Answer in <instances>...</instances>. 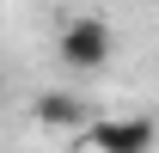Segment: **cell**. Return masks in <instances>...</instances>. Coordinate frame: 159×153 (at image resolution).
<instances>
[{
    "label": "cell",
    "mask_w": 159,
    "mask_h": 153,
    "mask_svg": "<svg viewBox=\"0 0 159 153\" xmlns=\"http://www.w3.org/2000/svg\"><path fill=\"white\" fill-rule=\"evenodd\" d=\"M31 116H37L43 129H80V123H86V104H80L74 92H37V104H31Z\"/></svg>",
    "instance_id": "3"
},
{
    "label": "cell",
    "mask_w": 159,
    "mask_h": 153,
    "mask_svg": "<svg viewBox=\"0 0 159 153\" xmlns=\"http://www.w3.org/2000/svg\"><path fill=\"white\" fill-rule=\"evenodd\" d=\"M153 141H159L153 116H98L86 129V147L92 153H153Z\"/></svg>",
    "instance_id": "2"
},
{
    "label": "cell",
    "mask_w": 159,
    "mask_h": 153,
    "mask_svg": "<svg viewBox=\"0 0 159 153\" xmlns=\"http://www.w3.org/2000/svg\"><path fill=\"white\" fill-rule=\"evenodd\" d=\"M110 49H116V37H110V19H98V12L67 19V25H61V43H55L61 67H74V74H98V67H110Z\"/></svg>",
    "instance_id": "1"
},
{
    "label": "cell",
    "mask_w": 159,
    "mask_h": 153,
    "mask_svg": "<svg viewBox=\"0 0 159 153\" xmlns=\"http://www.w3.org/2000/svg\"><path fill=\"white\" fill-rule=\"evenodd\" d=\"M0 98H6V80H0Z\"/></svg>",
    "instance_id": "4"
}]
</instances>
